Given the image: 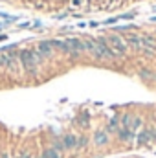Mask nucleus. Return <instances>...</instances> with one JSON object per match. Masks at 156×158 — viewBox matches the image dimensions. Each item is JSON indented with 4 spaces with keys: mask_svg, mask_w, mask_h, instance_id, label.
Returning <instances> with one entry per match:
<instances>
[{
    "mask_svg": "<svg viewBox=\"0 0 156 158\" xmlns=\"http://www.w3.org/2000/svg\"><path fill=\"white\" fill-rule=\"evenodd\" d=\"M18 59H20V63H22L24 72H28L30 76H35V74H37L39 63H37V59H35V55H33V50H20V52H18Z\"/></svg>",
    "mask_w": 156,
    "mask_h": 158,
    "instance_id": "nucleus-1",
    "label": "nucleus"
},
{
    "mask_svg": "<svg viewBox=\"0 0 156 158\" xmlns=\"http://www.w3.org/2000/svg\"><path fill=\"white\" fill-rule=\"evenodd\" d=\"M107 44L116 52L117 55H123V53L127 52V42L121 39L119 35H109V37H107Z\"/></svg>",
    "mask_w": 156,
    "mask_h": 158,
    "instance_id": "nucleus-2",
    "label": "nucleus"
},
{
    "mask_svg": "<svg viewBox=\"0 0 156 158\" xmlns=\"http://www.w3.org/2000/svg\"><path fill=\"white\" fill-rule=\"evenodd\" d=\"M116 134H117V140L123 142V143H129V142L136 140V132H132V131L127 129V127H119V131H117Z\"/></svg>",
    "mask_w": 156,
    "mask_h": 158,
    "instance_id": "nucleus-3",
    "label": "nucleus"
},
{
    "mask_svg": "<svg viewBox=\"0 0 156 158\" xmlns=\"http://www.w3.org/2000/svg\"><path fill=\"white\" fill-rule=\"evenodd\" d=\"M61 140H63L66 151H76V147H77V136L76 134H64Z\"/></svg>",
    "mask_w": 156,
    "mask_h": 158,
    "instance_id": "nucleus-4",
    "label": "nucleus"
},
{
    "mask_svg": "<svg viewBox=\"0 0 156 158\" xmlns=\"http://www.w3.org/2000/svg\"><path fill=\"white\" fill-rule=\"evenodd\" d=\"M37 50H39V53L42 55V57H51V53H53V46H51L50 40H42V42H39Z\"/></svg>",
    "mask_w": 156,
    "mask_h": 158,
    "instance_id": "nucleus-5",
    "label": "nucleus"
},
{
    "mask_svg": "<svg viewBox=\"0 0 156 158\" xmlns=\"http://www.w3.org/2000/svg\"><path fill=\"white\" fill-rule=\"evenodd\" d=\"M94 143H96L97 147L107 145V143H109V132H107V131H97V132H94Z\"/></svg>",
    "mask_w": 156,
    "mask_h": 158,
    "instance_id": "nucleus-6",
    "label": "nucleus"
},
{
    "mask_svg": "<svg viewBox=\"0 0 156 158\" xmlns=\"http://www.w3.org/2000/svg\"><path fill=\"white\" fill-rule=\"evenodd\" d=\"M125 42H130L132 46H136V48H142V46H143V37H138V35H129Z\"/></svg>",
    "mask_w": 156,
    "mask_h": 158,
    "instance_id": "nucleus-7",
    "label": "nucleus"
},
{
    "mask_svg": "<svg viewBox=\"0 0 156 158\" xmlns=\"http://www.w3.org/2000/svg\"><path fill=\"white\" fill-rule=\"evenodd\" d=\"M119 127H121V123H119V119L117 118H112L109 121V127H107V132H117L119 131Z\"/></svg>",
    "mask_w": 156,
    "mask_h": 158,
    "instance_id": "nucleus-8",
    "label": "nucleus"
},
{
    "mask_svg": "<svg viewBox=\"0 0 156 158\" xmlns=\"http://www.w3.org/2000/svg\"><path fill=\"white\" fill-rule=\"evenodd\" d=\"M40 158H61V155L53 149V147H48V149H44L42 151V156Z\"/></svg>",
    "mask_w": 156,
    "mask_h": 158,
    "instance_id": "nucleus-9",
    "label": "nucleus"
},
{
    "mask_svg": "<svg viewBox=\"0 0 156 158\" xmlns=\"http://www.w3.org/2000/svg\"><path fill=\"white\" fill-rule=\"evenodd\" d=\"M142 125H143V119L138 118V116H132V121H130V131H132V132H134V131H138Z\"/></svg>",
    "mask_w": 156,
    "mask_h": 158,
    "instance_id": "nucleus-10",
    "label": "nucleus"
},
{
    "mask_svg": "<svg viewBox=\"0 0 156 158\" xmlns=\"http://www.w3.org/2000/svg\"><path fill=\"white\" fill-rule=\"evenodd\" d=\"M86 145H88V138H86V136H77V147H76V151L84 149Z\"/></svg>",
    "mask_w": 156,
    "mask_h": 158,
    "instance_id": "nucleus-11",
    "label": "nucleus"
},
{
    "mask_svg": "<svg viewBox=\"0 0 156 158\" xmlns=\"http://www.w3.org/2000/svg\"><path fill=\"white\" fill-rule=\"evenodd\" d=\"M130 121H132V116H129V114H123V116L119 118L121 127H127V129H130Z\"/></svg>",
    "mask_w": 156,
    "mask_h": 158,
    "instance_id": "nucleus-12",
    "label": "nucleus"
},
{
    "mask_svg": "<svg viewBox=\"0 0 156 158\" xmlns=\"http://www.w3.org/2000/svg\"><path fill=\"white\" fill-rule=\"evenodd\" d=\"M53 149H55L57 153H63V151H66V149H64V143H63V140H55V142H53Z\"/></svg>",
    "mask_w": 156,
    "mask_h": 158,
    "instance_id": "nucleus-13",
    "label": "nucleus"
},
{
    "mask_svg": "<svg viewBox=\"0 0 156 158\" xmlns=\"http://www.w3.org/2000/svg\"><path fill=\"white\" fill-rule=\"evenodd\" d=\"M140 76H142L143 79H154L156 77L154 74H153V72H149V70H142V72H140Z\"/></svg>",
    "mask_w": 156,
    "mask_h": 158,
    "instance_id": "nucleus-14",
    "label": "nucleus"
},
{
    "mask_svg": "<svg viewBox=\"0 0 156 158\" xmlns=\"http://www.w3.org/2000/svg\"><path fill=\"white\" fill-rule=\"evenodd\" d=\"M0 158H9V156H7L6 153H2V155H0Z\"/></svg>",
    "mask_w": 156,
    "mask_h": 158,
    "instance_id": "nucleus-15",
    "label": "nucleus"
},
{
    "mask_svg": "<svg viewBox=\"0 0 156 158\" xmlns=\"http://www.w3.org/2000/svg\"><path fill=\"white\" fill-rule=\"evenodd\" d=\"M31 158H33V156H31Z\"/></svg>",
    "mask_w": 156,
    "mask_h": 158,
    "instance_id": "nucleus-16",
    "label": "nucleus"
}]
</instances>
